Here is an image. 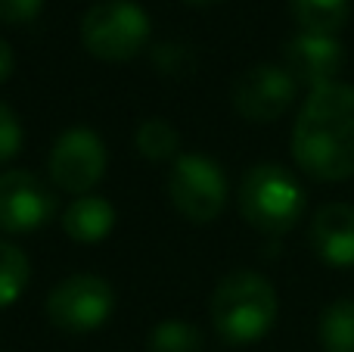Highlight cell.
Listing matches in <instances>:
<instances>
[{
  "label": "cell",
  "mask_w": 354,
  "mask_h": 352,
  "mask_svg": "<svg viewBox=\"0 0 354 352\" xmlns=\"http://www.w3.org/2000/svg\"><path fill=\"white\" fill-rule=\"evenodd\" d=\"M292 156L314 181L354 178V87L326 85L301 103L292 128Z\"/></svg>",
  "instance_id": "6da1fadb"
},
{
  "label": "cell",
  "mask_w": 354,
  "mask_h": 352,
  "mask_svg": "<svg viewBox=\"0 0 354 352\" xmlns=\"http://www.w3.org/2000/svg\"><path fill=\"white\" fill-rule=\"evenodd\" d=\"M212 324L230 346L255 343L274 328L280 303L277 290L258 272H233L212 293Z\"/></svg>",
  "instance_id": "7a4b0ae2"
},
{
  "label": "cell",
  "mask_w": 354,
  "mask_h": 352,
  "mask_svg": "<svg viewBox=\"0 0 354 352\" xmlns=\"http://www.w3.org/2000/svg\"><path fill=\"white\" fill-rule=\"evenodd\" d=\"M239 212L255 231L280 237L305 215V187L289 168L261 162L249 168L239 184Z\"/></svg>",
  "instance_id": "3957f363"
},
{
  "label": "cell",
  "mask_w": 354,
  "mask_h": 352,
  "mask_svg": "<svg viewBox=\"0 0 354 352\" xmlns=\"http://www.w3.org/2000/svg\"><path fill=\"white\" fill-rule=\"evenodd\" d=\"M149 16L134 0H100L81 19V44L106 62H128L147 47Z\"/></svg>",
  "instance_id": "277c9868"
},
{
  "label": "cell",
  "mask_w": 354,
  "mask_h": 352,
  "mask_svg": "<svg viewBox=\"0 0 354 352\" xmlns=\"http://www.w3.org/2000/svg\"><path fill=\"white\" fill-rule=\"evenodd\" d=\"M168 197L183 218L208 225L227 206V178L214 159L199 153H183L174 159L171 178H168Z\"/></svg>",
  "instance_id": "5b68a950"
},
{
  "label": "cell",
  "mask_w": 354,
  "mask_h": 352,
  "mask_svg": "<svg viewBox=\"0 0 354 352\" xmlns=\"http://www.w3.org/2000/svg\"><path fill=\"white\" fill-rule=\"evenodd\" d=\"M115 309V293L100 274H72L47 297V318L66 334H91L103 328Z\"/></svg>",
  "instance_id": "8992f818"
},
{
  "label": "cell",
  "mask_w": 354,
  "mask_h": 352,
  "mask_svg": "<svg viewBox=\"0 0 354 352\" xmlns=\"http://www.w3.org/2000/svg\"><path fill=\"white\" fill-rule=\"evenodd\" d=\"M106 175V143L91 128H68L50 150V181L66 193L84 197Z\"/></svg>",
  "instance_id": "52a82bcc"
},
{
  "label": "cell",
  "mask_w": 354,
  "mask_h": 352,
  "mask_svg": "<svg viewBox=\"0 0 354 352\" xmlns=\"http://www.w3.org/2000/svg\"><path fill=\"white\" fill-rule=\"evenodd\" d=\"M299 85L283 66H252L233 81V109L249 122H277L292 106Z\"/></svg>",
  "instance_id": "ba28073f"
},
{
  "label": "cell",
  "mask_w": 354,
  "mask_h": 352,
  "mask_svg": "<svg viewBox=\"0 0 354 352\" xmlns=\"http://www.w3.org/2000/svg\"><path fill=\"white\" fill-rule=\"evenodd\" d=\"M56 212V193L35 172L0 175V231L28 234L47 225Z\"/></svg>",
  "instance_id": "9c48e42d"
},
{
  "label": "cell",
  "mask_w": 354,
  "mask_h": 352,
  "mask_svg": "<svg viewBox=\"0 0 354 352\" xmlns=\"http://www.w3.org/2000/svg\"><path fill=\"white\" fill-rule=\"evenodd\" d=\"M345 66V50L336 37L326 35H295L283 50V69L292 75L295 85L308 91H320L326 85H336V75Z\"/></svg>",
  "instance_id": "30bf717a"
},
{
  "label": "cell",
  "mask_w": 354,
  "mask_h": 352,
  "mask_svg": "<svg viewBox=\"0 0 354 352\" xmlns=\"http://www.w3.org/2000/svg\"><path fill=\"white\" fill-rule=\"evenodd\" d=\"M311 247L326 265H354V206L326 203L311 218Z\"/></svg>",
  "instance_id": "8fae6325"
},
{
  "label": "cell",
  "mask_w": 354,
  "mask_h": 352,
  "mask_svg": "<svg viewBox=\"0 0 354 352\" xmlns=\"http://www.w3.org/2000/svg\"><path fill=\"white\" fill-rule=\"evenodd\" d=\"M112 228H115V209L106 197L84 193L62 212V231L78 243H100L103 237H109Z\"/></svg>",
  "instance_id": "7c38bea8"
},
{
  "label": "cell",
  "mask_w": 354,
  "mask_h": 352,
  "mask_svg": "<svg viewBox=\"0 0 354 352\" xmlns=\"http://www.w3.org/2000/svg\"><path fill=\"white\" fill-rule=\"evenodd\" d=\"M295 22L308 35H326L336 37L348 22L351 3L348 0H289Z\"/></svg>",
  "instance_id": "4fadbf2b"
},
{
  "label": "cell",
  "mask_w": 354,
  "mask_h": 352,
  "mask_svg": "<svg viewBox=\"0 0 354 352\" xmlns=\"http://www.w3.org/2000/svg\"><path fill=\"white\" fill-rule=\"evenodd\" d=\"M317 337L324 352H354V299H336L320 312Z\"/></svg>",
  "instance_id": "5bb4252c"
},
{
  "label": "cell",
  "mask_w": 354,
  "mask_h": 352,
  "mask_svg": "<svg viewBox=\"0 0 354 352\" xmlns=\"http://www.w3.org/2000/svg\"><path fill=\"white\" fill-rule=\"evenodd\" d=\"M31 278V262L19 247L0 240V309L12 306L25 293Z\"/></svg>",
  "instance_id": "9a60e30c"
},
{
  "label": "cell",
  "mask_w": 354,
  "mask_h": 352,
  "mask_svg": "<svg viewBox=\"0 0 354 352\" xmlns=\"http://www.w3.org/2000/svg\"><path fill=\"white\" fill-rule=\"evenodd\" d=\"M134 143H137V150H140L143 159L168 162V159H177L180 134H177L174 125L165 122V118H147V122L137 128Z\"/></svg>",
  "instance_id": "2e32d148"
},
{
  "label": "cell",
  "mask_w": 354,
  "mask_h": 352,
  "mask_svg": "<svg viewBox=\"0 0 354 352\" xmlns=\"http://www.w3.org/2000/svg\"><path fill=\"white\" fill-rule=\"evenodd\" d=\"M149 352H202V331L183 318L159 322L149 334Z\"/></svg>",
  "instance_id": "e0dca14e"
},
{
  "label": "cell",
  "mask_w": 354,
  "mask_h": 352,
  "mask_svg": "<svg viewBox=\"0 0 354 352\" xmlns=\"http://www.w3.org/2000/svg\"><path fill=\"white\" fill-rule=\"evenodd\" d=\"M153 62L168 78H187V75L196 72V53L187 44H177V41L159 44V47L153 50Z\"/></svg>",
  "instance_id": "ac0fdd59"
},
{
  "label": "cell",
  "mask_w": 354,
  "mask_h": 352,
  "mask_svg": "<svg viewBox=\"0 0 354 352\" xmlns=\"http://www.w3.org/2000/svg\"><path fill=\"white\" fill-rule=\"evenodd\" d=\"M22 147V125H19L16 112L0 100V162H10Z\"/></svg>",
  "instance_id": "d6986e66"
},
{
  "label": "cell",
  "mask_w": 354,
  "mask_h": 352,
  "mask_svg": "<svg viewBox=\"0 0 354 352\" xmlns=\"http://www.w3.org/2000/svg\"><path fill=\"white\" fill-rule=\"evenodd\" d=\"M41 10H44V0H0V22L25 25L41 16Z\"/></svg>",
  "instance_id": "ffe728a7"
},
{
  "label": "cell",
  "mask_w": 354,
  "mask_h": 352,
  "mask_svg": "<svg viewBox=\"0 0 354 352\" xmlns=\"http://www.w3.org/2000/svg\"><path fill=\"white\" fill-rule=\"evenodd\" d=\"M12 69H16V56H12V47L0 37V85H3L6 78L12 75Z\"/></svg>",
  "instance_id": "44dd1931"
},
{
  "label": "cell",
  "mask_w": 354,
  "mask_h": 352,
  "mask_svg": "<svg viewBox=\"0 0 354 352\" xmlns=\"http://www.w3.org/2000/svg\"><path fill=\"white\" fill-rule=\"evenodd\" d=\"M187 3H193V6H208V3H218V0H187Z\"/></svg>",
  "instance_id": "7402d4cb"
}]
</instances>
